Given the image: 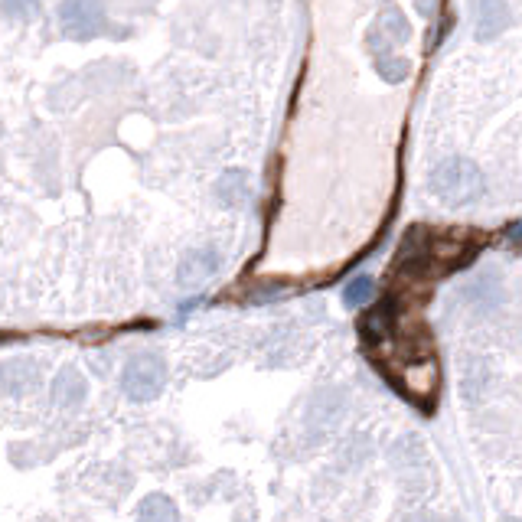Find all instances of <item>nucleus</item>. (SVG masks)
Here are the masks:
<instances>
[{
    "label": "nucleus",
    "mask_w": 522,
    "mask_h": 522,
    "mask_svg": "<svg viewBox=\"0 0 522 522\" xmlns=\"http://www.w3.org/2000/svg\"><path fill=\"white\" fill-rule=\"evenodd\" d=\"M477 232H447V235H428V229H412L402 245L399 268L402 271H431V275H447V271L461 268L480 252Z\"/></svg>",
    "instance_id": "1"
},
{
    "label": "nucleus",
    "mask_w": 522,
    "mask_h": 522,
    "mask_svg": "<svg viewBox=\"0 0 522 522\" xmlns=\"http://www.w3.org/2000/svg\"><path fill=\"white\" fill-rule=\"evenodd\" d=\"M431 193L444 206H467L483 193V173L474 160L467 157H447L444 164L431 170Z\"/></svg>",
    "instance_id": "2"
},
{
    "label": "nucleus",
    "mask_w": 522,
    "mask_h": 522,
    "mask_svg": "<svg viewBox=\"0 0 522 522\" xmlns=\"http://www.w3.org/2000/svg\"><path fill=\"white\" fill-rule=\"evenodd\" d=\"M167 382V366L160 356H151V353H141L134 356L128 366L121 372V385H124V395H128L131 402H151L157 399V392L164 389Z\"/></svg>",
    "instance_id": "3"
},
{
    "label": "nucleus",
    "mask_w": 522,
    "mask_h": 522,
    "mask_svg": "<svg viewBox=\"0 0 522 522\" xmlns=\"http://www.w3.org/2000/svg\"><path fill=\"white\" fill-rule=\"evenodd\" d=\"M59 23L72 40H92L105 27V10L102 0H62Z\"/></svg>",
    "instance_id": "4"
},
{
    "label": "nucleus",
    "mask_w": 522,
    "mask_h": 522,
    "mask_svg": "<svg viewBox=\"0 0 522 522\" xmlns=\"http://www.w3.org/2000/svg\"><path fill=\"white\" fill-rule=\"evenodd\" d=\"M219 271V252L216 248H193L186 252L180 261V271H177V281L180 288L193 291V288H203V284L213 278Z\"/></svg>",
    "instance_id": "5"
},
{
    "label": "nucleus",
    "mask_w": 522,
    "mask_h": 522,
    "mask_svg": "<svg viewBox=\"0 0 522 522\" xmlns=\"http://www.w3.org/2000/svg\"><path fill=\"white\" fill-rule=\"evenodd\" d=\"M477 36L480 40H493L496 33H503L509 27V7L503 0H480L477 7Z\"/></svg>",
    "instance_id": "6"
},
{
    "label": "nucleus",
    "mask_w": 522,
    "mask_h": 522,
    "mask_svg": "<svg viewBox=\"0 0 522 522\" xmlns=\"http://www.w3.org/2000/svg\"><path fill=\"white\" fill-rule=\"evenodd\" d=\"M85 392H89V385L79 376L76 369H62L59 376L53 379V402L59 408H72L85 399Z\"/></svg>",
    "instance_id": "7"
},
{
    "label": "nucleus",
    "mask_w": 522,
    "mask_h": 522,
    "mask_svg": "<svg viewBox=\"0 0 522 522\" xmlns=\"http://www.w3.org/2000/svg\"><path fill=\"white\" fill-rule=\"evenodd\" d=\"M138 522H180V509H177V503L170 500V496L154 493L141 503Z\"/></svg>",
    "instance_id": "8"
},
{
    "label": "nucleus",
    "mask_w": 522,
    "mask_h": 522,
    "mask_svg": "<svg viewBox=\"0 0 522 522\" xmlns=\"http://www.w3.org/2000/svg\"><path fill=\"white\" fill-rule=\"evenodd\" d=\"M219 200L226 206H242L248 200V177L245 173H226L219 180Z\"/></svg>",
    "instance_id": "9"
},
{
    "label": "nucleus",
    "mask_w": 522,
    "mask_h": 522,
    "mask_svg": "<svg viewBox=\"0 0 522 522\" xmlns=\"http://www.w3.org/2000/svg\"><path fill=\"white\" fill-rule=\"evenodd\" d=\"M372 294H376V284H372V278L359 275L343 288V304L350 310H359V307H366L372 301Z\"/></svg>",
    "instance_id": "10"
},
{
    "label": "nucleus",
    "mask_w": 522,
    "mask_h": 522,
    "mask_svg": "<svg viewBox=\"0 0 522 522\" xmlns=\"http://www.w3.org/2000/svg\"><path fill=\"white\" fill-rule=\"evenodd\" d=\"M4 14L10 20H30L36 14V0H4Z\"/></svg>",
    "instance_id": "11"
},
{
    "label": "nucleus",
    "mask_w": 522,
    "mask_h": 522,
    "mask_svg": "<svg viewBox=\"0 0 522 522\" xmlns=\"http://www.w3.org/2000/svg\"><path fill=\"white\" fill-rule=\"evenodd\" d=\"M503 235H506V242H509V245H522V219L509 222Z\"/></svg>",
    "instance_id": "12"
},
{
    "label": "nucleus",
    "mask_w": 522,
    "mask_h": 522,
    "mask_svg": "<svg viewBox=\"0 0 522 522\" xmlns=\"http://www.w3.org/2000/svg\"><path fill=\"white\" fill-rule=\"evenodd\" d=\"M506 522H516V519H506Z\"/></svg>",
    "instance_id": "13"
}]
</instances>
